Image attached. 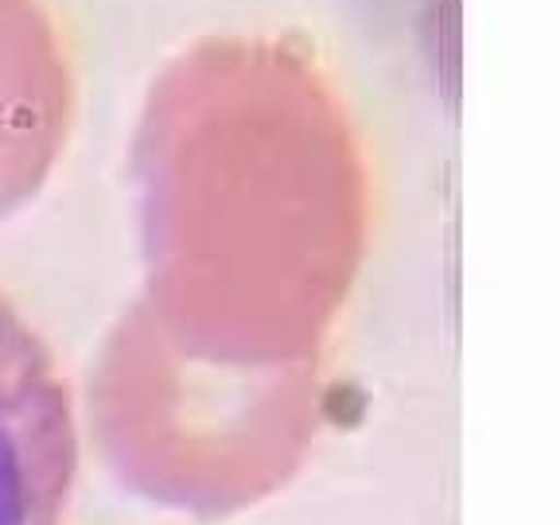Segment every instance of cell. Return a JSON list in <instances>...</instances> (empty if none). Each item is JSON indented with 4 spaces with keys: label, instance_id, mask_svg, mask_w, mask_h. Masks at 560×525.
Instances as JSON below:
<instances>
[{
    "label": "cell",
    "instance_id": "obj_1",
    "mask_svg": "<svg viewBox=\"0 0 560 525\" xmlns=\"http://www.w3.org/2000/svg\"><path fill=\"white\" fill-rule=\"evenodd\" d=\"M74 479L70 385L51 347L0 292V525H62Z\"/></svg>",
    "mask_w": 560,
    "mask_h": 525
}]
</instances>
